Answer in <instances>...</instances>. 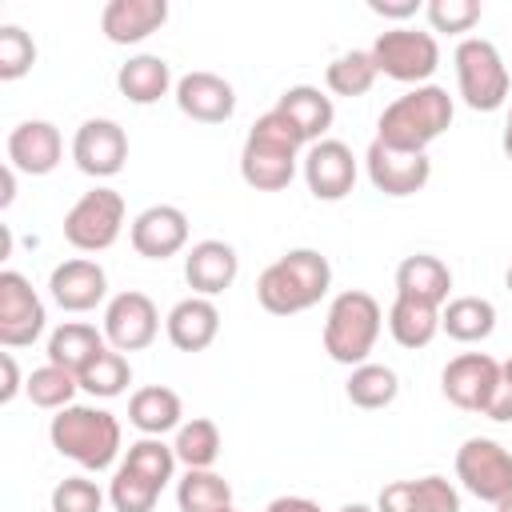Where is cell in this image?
<instances>
[{
    "label": "cell",
    "instance_id": "cell-32",
    "mask_svg": "<svg viewBox=\"0 0 512 512\" xmlns=\"http://www.w3.org/2000/svg\"><path fill=\"white\" fill-rule=\"evenodd\" d=\"M400 384H396V372L384 368V364H356L352 376H348V400L356 408H388L396 400Z\"/></svg>",
    "mask_w": 512,
    "mask_h": 512
},
{
    "label": "cell",
    "instance_id": "cell-10",
    "mask_svg": "<svg viewBox=\"0 0 512 512\" xmlns=\"http://www.w3.org/2000/svg\"><path fill=\"white\" fill-rule=\"evenodd\" d=\"M44 332V304L20 272H0V344L24 348Z\"/></svg>",
    "mask_w": 512,
    "mask_h": 512
},
{
    "label": "cell",
    "instance_id": "cell-52",
    "mask_svg": "<svg viewBox=\"0 0 512 512\" xmlns=\"http://www.w3.org/2000/svg\"><path fill=\"white\" fill-rule=\"evenodd\" d=\"M508 124H512V112H508Z\"/></svg>",
    "mask_w": 512,
    "mask_h": 512
},
{
    "label": "cell",
    "instance_id": "cell-47",
    "mask_svg": "<svg viewBox=\"0 0 512 512\" xmlns=\"http://www.w3.org/2000/svg\"><path fill=\"white\" fill-rule=\"evenodd\" d=\"M8 252H12V232H8V228H0V260H4Z\"/></svg>",
    "mask_w": 512,
    "mask_h": 512
},
{
    "label": "cell",
    "instance_id": "cell-35",
    "mask_svg": "<svg viewBox=\"0 0 512 512\" xmlns=\"http://www.w3.org/2000/svg\"><path fill=\"white\" fill-rule=\"evenodd\" d=\"M76 388H80V380H76L72 372L56 368V364H44V368H36V372L28 376V384H24L28 400H32L36 408H52V412L68 408Z\"/></svg>",
    "mask_w": 512,
    "mask_h": 512
},
{
    "label": "cell",
    "instance_id": "cell-12",
    "mask_svg": "<svg viewBox=\"0 0 512 512\" xmlns=\"http://www.w3.org/2000/svg\"><path fill=\"white\" fill-rule=\"evenodd\" d=\"M364 160H368V180L384 196H412L432 176V160L424 152H396V148H388L380 140L368 144V156Z\"/></svg>",
    "mask_w": 512,
    "mask_h": 512
},
{
    "label": "cell",
    "instance_id": "cell-6",
    "mask_svg": "<svg viewBox=\"0 0 512 512\" xmlns=\"http://www.w3.org/2000/svg\"><path fill=\"white\" fill-rule=\"evenodd\" d=\"M456 80H460V96L468 108L476 112H492L504 104L508 96V68L496 52L492 40L468 36L456 48Z\"/></svg>",
    "mask_w": 512,
    "mask_h": 512
},
{
    "label": "cell",
    "instance_id": "cell-27",
    "mask_svg": "<svg viewBox=\"0 0 512 512\" xmlns=\"http://www.w3.org/2000/svg\"><path fill=\"white\" fill-rule=\"evenodd\" d=\"M388 328L400 348H424L440 332V308L412 300V296H396V304L388 312Z\"/></svg>",
    "mask_w": 512,
    "mask_h": 512
},
{
    "label": "cell",
    "instance_id": "cell-33",
    "mask_svg": "<svg viewBox=\"0 0 512 512\" xmlns=\"http://www.w3.org/2000/svg\"><path fill=\"white\" fill-rule=\"evenodd\" d=\"M172 452H176V460L188 464V468H212L216 456H220V428H216L208 416H196V420L180 424Z\"/></svg>",
    "mask_w": 512,
    "mask_h": 512
},
{
    "label": "cell",
    "instance_id": "cell-15",
    "mask_svg": "<svg viewBox=\"0 0 512 512\" xmlns=\"http://www.w3.org/2000/svg\"><path fill=\"white\" fill-rule=\"evenodd\" d=\"M304 180L316 200H344L356 184V156L340 140H316L304 156Z\"/></svg>",
    "mask_w": 512,
    "mask_h": 512
},
{
    "label": "cell",
    "instance_id": "cell-43",
    "mask_svg": "<svg viewBox=\"0 0 512 512\" xmlns=\"http://www.w3.org/2000/svg\"><path fill=\"white\" fill-rule=\"evenodd\" d=\"M0 372H4V384H0V404H8L20 388V372H16V360L12 352H0Z\"/></svg>",
    "mask_w": 512,
    "mask_h": 512
},
{
    "label": "cell",
    "instance_id": "cell-48",
    "mask_svg": "<svg viewBox=\"0 0 512 512\" xmlns=\"http://www.w3.org/2000/svg\"><path fill=\"white\" fill-rule=\"evenodd\" d=\"M500 372H504V380L512 384V356H508V364H500Z\"/></svg>",
    "mask_w": 512,
    "mask_h": 512
},
{
    "label": "cell",
    "instance_id": "cell-28",
    "mask_svg": "<svg viewBox=\"0 0 512 512\" xmlns=\"http://www.w3.org/2000/svg\"><path fill=\"white\" fill-rule=\"evenodd\" d=\"M128 420L144 432V436H164L168 428L180 424V396L164 384H152V388H140L132 392L128 400Z\"/></svg>",
    "mask_w": 512,
    "mask_h": 512
},
{
    "label": "cell",
    "instance_id": "cell-31",
    "mask_svg": "<svg viewBox=\"0 0 512 512\" xmlns=\"http://www.w3.org/2000/svg\"><path fill=\"white\" fill-rule=\"evenodd\" d=\"M176 504H180V512H228L232 488L212 468H188V476L176 488Z\"/></svg>",
    "mask_w": 512,
    "mask_h": 512
},
{
    "label": "cell",
    "instance_id": "cell-30",
    "mask_svg": "<svg viewBox=\"0 0 512 512\" xmlns=\"http://www.w3.org/2000/svg\"><path fill=\"white\" fill-rule=\"evenodd\" d=\"M116 84H120V92L132 100V104H156L164 92H168V84H172V72H168V64L160 60V56H132L128 64H120V72H116Z\"/></svg>",
    "mask_w": 512,
    "mask_h": 512
},
{
    "label": "cell",
    "instance_id": "cell-24",
    "mask_svg": "<svg viewBox=\"0 0 512 512\" xmlns=\"http://www.w3.org/2000/svg\"><path fill=\"white\" fill-rule=\"evenodd\" d=\"M276 112L300 132L304 144H316V140L332 128V100H328L320 88H312V84H296V88H288V92L280 96Z\"/></svg>",
    "mask_w": 512,
    "mask_h": 512
},
{
    "label": "cell",
    "instance_id": "cell-5",
    "mask_svg": "<svg viewBox=\"0 0 512 512\" xmlns=\"http://www.w3.org/2000/svg\"><path fill=\"white\" fill-rule=\"evenodd\" d=\"M376 336H380V304L360 288L340 292L324 320V352L336 364H364Z\"/></svg>",
    "mask_w": 512,
    "mask_h": 512
},
{
    "label": "cell",
    "instance_id": "cell-34",
    "mask_svg": "<svg viewBox=\"0 0 512 512\" xmlns=\"http://www.w3.org/2000/svg\"><path fill=\"white\" fill-rule=\"evenodd\" d=\"M376 80V64H372V52H344L328 64L324 72V84L336 92V96H364Z\"/></svg>",
    "mask_w": 512,
    "mask_h": 512
},
{
    "label": "cell",
    "instance_id": "cell-3",
    "mask_svg": "<svg viewBox=\"0 0 512 512\" xmlns=\"http://www.w3.org/2000/svg\"><path fill=\"white\" fill-rule=\"evenodd\" d=\"M300 132L272 108L264 112L240 152V176L244 184H252L256 192H280L288 188V180L296 176V152H300Z\"/></svg>",
    "mask_w": 512,
    "mask_h": 512
},
{
    "label": "cell",
    "instance_id": "cell-23",
    "mask_svg": "<svg viewBox=\"0 0 512 512\" xmlns=\"http://www.w3.org/2000/svg\"><path fill=\"white\" fill-rule=\"evenodd\" d=\"M164 328H168V340L180 352H204L220 332V312L208 296H188L168 312Z\"/></svg>",
    "mask_w": 512,
    "mask_h": 512
},
{
    "label": "cell",
    "instance_id": "cell-16",
    "mask_svg": "<svg viewBox=\"0 0 512 512\" xmlns=\"http://www.w3.org/2000/svg\"><path fill=\"white\" fill-rule=\"evenodd\" d=\"M188 244V216L172 204H152L132 220V248L148 260H168Z\"/></svg>",
    "mask_w": 512,
    "mask_h": 512
},
{
    "label": "cell",
    "instance_id": "cell-46",
    "mask_svg": "<svg viewBox=\"0 0 512 512\" xmlns=\"http://www.w3.org/2000/svg\"><path fill=\"white\" fill-rule=\"evenodd\" d=\"M12 196H16V176H12V164H8V168L0 172V208H8Z\"/></svg>",
    "mask_w": 512,
    "mask_h": 512
},
{
    "label": "cell",
    "instance_id": "cell-13",
    "mask_svg": "<svg viewBox=\"0 0 512 512\" xmlns=\"http://www.w3.org/2000/svg\"><path fill=\"white\" fill-rule=\"evenodd\" d=\"M160 312L144 292H120L104 312V336L116 352H140L156 340Z\"/></svg>",
    "mask_w": 512,
    "mask_h": 512
},
{
    "label": "cell",
    "instance_id": "cell-2",
    "mask_svg": "<svg viewBox=\"0 0 512 512\" xmlns=\"http://www.w3.org/2000/svg\"><path fill=\"white\" fill-rule=\"evenodd\" d=\"M452 124V96L440 84H420L380 112L376 140L396 152H424Z\"/></svg>",
    "mask_w": 512,
    "mask_h": 512
},
{
    "label": "cell",
    "instance_id": "cell-19",
    "mask_svg": "<svg viewBox=\"0 0 512 512\" xmlns=\"http://www.w3.org/2000/svg\"><path fill=\"white\" fill-rule=\"evenodd\" d=\"M52 300L64 308V312H88L104 300L108 292V280H104V268L96 260H64L52 268Z\"/></svg>",
    "mask_w": 512,
    "mask_h": 512
},
{
    "label": "cell",
    "instance_id": "cell-37",
    "mask_svg": "<svg viewBox=\"0 0 512 512\" xmlns=\"http://www.w3.org/2000/svg\"><path fill=\"white\" fill-rule=\"evenodd\" d=\"M156 496H160V484H152L148 476L132 472L128 464L116 468L112 488H108V500H112L116 512H152L156 508Z\"/></svg>",
    "mask_w": 512,
    "mask_h": 512
},
{
    "label": "cell",
    "instance_id": "cell-1",
    "mask_svg": "<svg viewBox=\"0 0 512 512\" xmlns=\"http://www.w3.org/2000/svg\"><path fill=\"white\" fill-rule=\"evenodd\" d=\"M332 284V268L316 248H292L276 264H268L256 280V296L272 316H296L312 304Z\"/></svg>",
    "mask_w": 512,
    "mask_h": 512
},
{
    "label": "cell",
    "instance_id": "cell-44",
    "mask_svg": "<svg viewBox=\"0 0 512 512\" xmlns=\"http://www.w3.org/2000/svg\"><path fill=\"white\" fill-rule=\"evenodd\" d=\"M376 16H392V20H404V16H416L420 12V0H400V4H388V0H372L368 4Z\"/></svg>",
    "mask_w": 512,
    "mask_h": 512
},
{
    "label": "cell",
    "instance_id": "cell-41",
    "mask_svg": "<svg viewBox=\"0 0 512 512\" xmlns=\"http://www.w3.org/2000/svg\"><path fill=\"white\" fill-rule=\"evenodd\" d=\"M480 20L476 0H432L428 4V24L436 32H468Z\"/></svg>",
    "mask_w": 512,
    "mask_h": 512
},
{
    "label": "cell",
    "instance_id": "cell-4",
    "mask_svg": "<svg viewBox=\"0 0 512 512\" xmlns=\"http://www.w3.org/2000/svg\"><path fill=\"white\" fill-rule=\"evenodd\" d=\"M52 448L68 460H76L80 468H108L120 452V424L112 412L104 408H88V404H68L52 416Z\"/></svg>",
    "mask_w": 512,
    "mask_h": 512
},
{
    "label": "cell",
    "instance_id": "cell-42",
    "mask_svg": "<svg viewBox=\"0 0 512 512\" xmlns=\"http://www.w3.org/2000/svg\"><path fill=\"white\" fill-rule=\"evenodd\" d=\"M484 416H488V420H512V384L504 380V372H500V384H496V392H492Z\"/></svg>",
    "mask_w": 512,
    "mask_h": 512
},
{
    "label": "cell",
    "instance_id": "cell-21",
    "mask_svg": "<svg viewBox=\"0 0 512 512\" xmlns=\"http://www.w3.org/2000/svg\"><path fill=\"white\" fill-rule=\"evenodd\" d=\"M380 512H460V496L444 476L396 480L380 488Z\"/></svg>",
    "mask_w": 512,
    "mask_h": 512
},
{
    "label": "cell",
    "instance_id": "cell-11",
    "mask_svg": "<svg viewBox=\"0 0 512 512\" xmlns=\"http://www.w3.org/2000/svg\"><path fill=\"white\" fill-rule=\"evenodd\" d=\"M496 384H500V364L484 352H464V356L448 360L444 376H440L444 396L464 412H484Z\"/></svg>",
    "mask_w": 512,
    "mask_h": 512
},
{
    "label": "cell",
    "instance_id": "cell-25",
    "mask_svg": "<svg viewBox=\"0 0 512 512\" xmlns=\"http://www.w3.org/2000/svg\"><path fill=\"white\" fill-rule=\"evenodd\" d=\"M448 288H452V272L440 256L416 252L396 268V296H412V300H424V304L440 308L448 300Z\"/></svg>",
    "mask_w": 512,
    "mask_h": 512
},
{
    "label": "cell",
    "instance_id": "cell-29",
    "mask_svg": "<svg viewBox=\"0 0 512 512\" xmlns=\"http://www.w3.org/2000/svg\"><path fill=\"white\" fill-rule=\"evenodd\" d=\"M440 328L460 340V344H476V340H488L492 328H496V308L480 296H456L448 300V308L440 312Z\"/></svg>",
    "mask_w": 512,
    "mask_h": 512
},
{
    "label": "cell",
    "instance_id": "cell-39",
    "mask_svg": "<svg viewBox=\"0 0 512 512\" xmlns=\"http://www.w3.org/2000/svg\"><path fill=\"white\" fill-rule=\"evenodd\" d=\"M36 60V44L24 28L4 24L0 28V80H20Z\"/></svg>",
    "mask_w": 512,
    "mask_h": 512
},
{
    "label": "cell",
    "instance_id": "cell-45",
    "mask_svg": "<svg viewBox=\"0 0 512 512\" xmlns=\"http://www.w3.org/2000/svg\"><path fill=\"white\" fill-rule=\"evenodd\" d=\"M264 512H320V504H312L304 496H276Z\"/></svg>",
    "mask_w": 512,
    "mask_h": 512
},
{
    "label": "cell",
    "instance_id": "cell-18",
    "mask_svg": "<svg viewBox=\"0 0 512 512\" xmlns=\"http://www.w3.org/2000/svg\"><path fill=\"white\" fill-rule=\"evenodd\" d=\"M176 104H180L184 116H192V120H200V124H220V120L232 116L236 92H232V84H228L224 76H216V72H188V76H180V84H176Z\"/></svg>",
    "mask_w": 512,
    "mask_h": 512
},
{
    "label": "cell",
    "instance_id": "cell-14",
    "mask_svg": "<svg viewBox=\"0 0 512 512\" xmlns=\"http://www.w3.org/2000/svg\"><path fill=\"white\" fill-rule=\"evenodd\" d=\"M72 160L88 176H116L128 160V136L116 120H84L72 140Z\"/></svg>",
    "mask_w": 512,
    "mask_h": 512
},
{
    "label": "cell",
    "instance_id": "cell-9",
    "mask_svg": "<svg viewBox=\"0 0 512 512\" xmlns=\"http://www.w3.org/2000/svg\"><path fill=\"white\" fill-rule=\"evenodd\" d=\"M456 476L476 500H488V504L512 500V452L488 436H472L460 444Z\"/></svg>",
    "mask_w": 512,
    "mask_h": 512
},
{
    "label": "cell",
    "instance_id": "cell-50",
    "mask_svg": "<svg viewBox=\"0 0 512 512\" xmlns=\"http://www.w3.org/2000/svg\"><path fill=\"white\" fill-rule=\"evenodd\" d=\"M496 512H512V500H504V504H496Z\"/></svg>",
    "mask_w": 512,
    "mask_h": 512
},
{
    "label": "cell",
    "instance_id": "cell-38",
    "mask_svg": "<svg viewBox=\"0 0 512 512\" xmlns=\"http://www.w3.org/2000/svg\"><path fill=\"white\" fill-rule=\"evenodd\" d=\"M124 464L132 468V472H140V476H148L152 484H168L172 480V468H176V452L160 440V436H144V440H136L132 448H128V456H124Z\"/></svg>",
    "mask_w": 512,
    "mask_h": 512
},
{
    "label": "cell",
    "instance_id": "cell-26",
    "mask_svg": "<svg viewBox=\"0 0 512 512\" xmlns=\"http://www.w3.org/2000/svg\"><path fill=\"white\" fill-rule=\"evenodd\" d=\"M100 352H104V336L92 324H80V320L60 324L52 332V340H48V364H56V368H64L72 376H80Z\"/></svg>",
    "mask_w": 512,
    "mask_h": 512
},
{
    "label": "cell",
    "instance_id": "cell-7",
    "mask_svg": "<svg viewBox=\"0 0 512 512\" xmlns=\"http://www.w3.org/2000/svg\"><path fill=\"white\" fill-rule=\"evenodd\" d=\"M124 228V196L116 188L84 192L64 216V240L80 252H104Z\"/></svg>",
    "mask_w": 512,
    "mask_h": 512
},
{
    "label": "cell",
    "instance_id": "cell-8",
    "mask_svg": "<svg viewBox=\"0 0 512 512\" xmlns=\"http://www.w3.org/2000/svg\"><path fill=\"white\" fill-rule=\"evenodd\" d=\"M368 52H372L376 72H384V76H392V80H404V84H416V88H420V80H428V76L436 72V64H440L436 36H432V32H416V28L380 32Z\"/></svg>",
    "mask_w": 512,
    "mask_h": 512
},
{
    "label": "cell",
    "instance_id": "cell-22",
    "mask_svg": "<svg viewBox=\"0 0 512 512\" xmlns=\"http://www.w3.org/2000/svg\"><path fill=\"white\" fill-rule=\"evenodd\" d=\"M164 20H168L164 0H108L104 16H100V28L112 44H136V40L152 36Z\"/></svg>",
    "mask_w": 512,
    "mask_h": 512
},
{
    "label": "cell",
    "instance_id": "cell-51",
    "mask_svg": "<svg viewBox=\"0 0 512 512\" xmlns=\"http://www.w3.org/2000/svg\"><path fill=\"white\" fill-rule=\"evenodd\" d=\"M508 288H512V268H508Z\"/></svg>",
    "mask_w": 512,
    "mask_h": 512
},
{
    "label": "cell",
    "instance_id": "cell-53",
    "mask_svg": "<svg viewBox=\"0 0 512 512\" xmlns=\"http://www.w3.org/2000/svg\"><path fill=\"white\" fill-rule=\"evenodd\" d=\"M228 512H236V508H228Z\"/></svg>",
    "mask_w": 512,
    "mask_h": 512
},
{
    "label": "cell",
    "instance_id": "cell-20",
    "mask_svg": "<svg viewBox=\"0 0 512 512\" xmlns=\"http://www.w3.org/2000/svg\"><path fill=\"white\" fill-rule=\"evenodd\" d=\"M236 268H240V260H236L232 244H224V240H200L184 256V280H188V288L196 296L224 292L236 280Z\"/></svg>",
    "mask_w": 512,
    "mask_h": 512
},
{
    "label": "cell",
    "instance_id": "cell-36",
    "mask_svg": "<svg viewBox=\"0 0 512 512\" xmlns=\"http://www.w3.org/2000/svg\"><path fill=\"white\" fill-rule=\"evenodd\" d=\"M80 388L84 392H92V396H120L124 388H128V380H132V368H128V360L120 356V352H100L80 376Z\"/></svg>",
    "mask_w": 512,
    "mask_h": 512
},
{
    "label": "cell",
    "instance_id": "cell-49",
    "mask_svg": "<svg viewBox=\"0 0 512 512\" xmlns=\"http://www.w3.org/2000/svg\"><path fill=\"white\" fill-rule=\"evenodd\" d=\"M340 512H372V508H364V504H344Z\"/></svg>",
    "mask_w": 512,
    "mask_h": 512
},
{
    "label": "cell",
    "instance_id": "cell-17",
    "mask_svg": "<svg viewBox=\"0 0 512 512\" xmlns=\"http://www.w3.org/2000/svg\"><path fill=\"white\" fill-rule=\"evenodd\" d=\"M64 156V140L48 120H24L8 132V164L28 176H48Z\"/></svg>",
    "mask_w": 512,
    "mask_h": 512
},
{
    "label": "cell",
    "instance_id": "cell-40",
    "mask_svg": "<svg viewBox=\"0 0 512 512\" xmlns=\"http://www.w3.org/2000/svg\"><path fill=\"white\" fill-rule=\"evenodd\" d=\"M100 508H104V492L84 476H64L52 488V512H100Z\"/></svg>",
    "mask_w": 512,
    "mask_h": 512
}]
</instances>
